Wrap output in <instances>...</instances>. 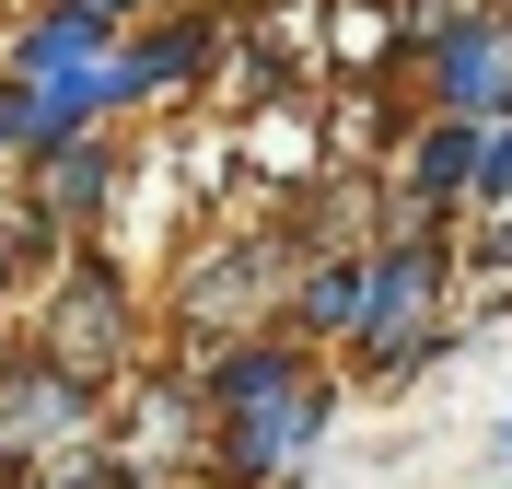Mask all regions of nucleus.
I'll use <instances>...</instances> for the list:
<instances>
[{
  "label": "nucleus",
  "mask_w": 512,
  "mask_h": 489,
  "mask_svg": "<svg viewBox=\"0 0 512 489\" xmlns=\"http://www.w3.org/2000/svg\"><path fill=\"white\" fill-rule=\"evenodd\" d=\"M443 280H454V245L443 233H396V245H373L361 257V361H373V385H408L419 373V338L443 326Z\"/></svg>",
  "instance_id": "f257e3e1"
},
{
  "label": "nucleus",
  "mask_w": 512,
  "mask_h": 489,
  "mask_svg": "<svg viewBox=\"0 0 512 489\" xmlns=\"http://www.w3.org/2000/svg\"><path fill=\"white\" fill-rule=\"evenodd\" d=\"M326 420H338V385L326 373H291V385L245 396V408H222V431H210V455H222V478H291V466L326 443Z\"/></svg>",
  "instance_id": "f03ea898"
},
{
  "label": "nucleus",
  "mask_w": 512,
  "mask_h": 489,
  "mask_svg": "<svg viewBox=\"0 0 512 489\" xmlns=\"http://www.w3.org/2000/svg\"><path fill=\"white\" fill-rule=\"evenodd\" d=\"M47 373H70V385H105L128 361V292L105 280L94 257H70V280H59V303H47Z\"/></svg>",
  "instance_id": "7ed1b4c3"
},
{
  "label": "nucleus",
  "mask_w": 512,
  "mask_h": 489,
  "mask_svg": "<svg viewBox=\"0 0 512 489\" xmlns=\"http://www.w3.org/2000/svg\"><path fill=\"white\" fill-rule=\"evenodd\" d=\"M431 94H443V117H466V129L512 117V12H454V24H431Z\"/></svg>",
  "instance_id": "20e7f679"
},
{
  "label": "nucleus",
  "mask_w": 512,
  "mask_h": 489,
  "mask_svg": "<svg viewBox=\"0 0 512 489\" xmlns=\"http://www.w3.org/2000/svg\"><path fill=\"white\" fill-rule=\"evenodd\" d=\"M82 431H94V385H70V373H47V361L0 373V443H12V455H59V443H82Z\"/></svg>",
  "instance_id": "39448f33"
},
{
  "label": "nucleus",
  "mask_w": 512,
  "mask_h": 489,
  "mask_svg": "<svg viewBox=\"0 0 512 489\" xmlns=\"http://www.w3.org/2000/svg\"><path fill=\"white\" fill-rule=\"evenodd\" d=\"M105 59H117V35H105L94 12H47V24H24L12 47H0V82L47 94V82H70V70H105Z\"/></svg>",
  "instance_id": "423d86ee"
},
{
  "label": "nucleus",
  "mask_w": 512,
  "mask_h": 489,
  "mask_svg": "<svg viewBox=\"0 0 512 489\" xmlns=\"http://www.w3.org/2000/svg\"><path fill=\"white\" fill-rule=\"evenodd\" d=\"M210 59H222V24H152L140 47H117V82H128V105L140 94H175V82H210Z\"/></svg>",
  "instance_id": "0eeeda50"
},
{
  "label": "nucleus",
  "mask_w": 512,
  "mask_h": 489,
  "mask_svg": "<svg viewBox=\"0 0 512 489\" xmlns=\"http://www.w3.org/2000/svg\"><path fill=\"white\" fill-rule=\"evenodd\" d=\"M105 198H117V152L105 140H59L47 152V222H94Z\"/></svg>",
  "instance_id": "6e6552de"
},
{
  "label": "nucleus",
  "mask_w": 512,
  "mask_h": 489,
  "mask_svg": "<svg viewBox=\"0 0 512 489\" xmlns=\"http://www.w3.org/2000/svg\"><path fill=\"white\" fill-rule=\"evenodd\" d=\"M350 315H361V257H338V268H315V280L291 292L280 338H350Z\"/></svg>",
  "instance_id": "1a4fd4ad"
},
{
  "label": "nucleus",
  "mask_w": 512,
  "mask_h": 489,
  "mask_svg": "<svg viewBox=\"0 0 512 489\" xmlns=\"http://www.w3.org/2000/svg\"><path fill=\"white\" fill-rule=\"evenodd\" d=\"M466 152H478V129H466V117H443V129L419 140L408 187H419V198H466Z\"/></svg>",
  "instance_id": "9d476101"
},
{
  "label": "nucleus",
  "mask_w": 512,
  "mask_h": 489,
  "mask_svg": "<svg viewBox=\"0 0 512 489\" xmlns=\"http://www.w3.org/2000/svg\"><path fill=\"white\" fill-rule=\"evenodd\" d=\"M466 198H478V210H512V117L478 129V152H466Z\"/></svg>",
  "instance_id": "9b49d317"
},
{
  "label": "nucleus",
  "mask_w": 512,
  "mask_h": 489,
  "mask_svg": "<svg viewBox=\"0 0 512 489\" xmlns=\"http://www.w3.org/2000/svg\"><path fill=\"white\" fill-rule=\"evenodd\" d=\"M0 152H12V163L47 152V140H35V94H24V82H0Z\"/></svg>",
  "instance_id": "f8f14e48"
},
{
  "label": "nucleus",
  "mask_w": 512,
  "mask_h": 489,
  "mask_svg": "<svg viewBox=\"0 0 512 489\" xmlns=\"http://www.w3.org/2000/svg\"><path fill=\"white\" fill-rule=\"evenodd\" d=\"M59 12H94V24H105V35H117V24H128V12H152V0H59Z\"/></svg>",
  "instance_id": "ddd939ff"
},
{
  "label": "nucleus",
  "mask_w": 512,
  "mask_h": 489,
  "mask_svg": "<svg viewBox=\"0 0 512 489\" xmlns=\"http://www.w3.org/2000/svg\"><path fill=\"white\" fill-rule=\"evenodd\" d=\"M478 268H512V222H489V245H478Z\"/></svg>",
  "instance_id": "4468645a"
},
{
  "label": "nucleus",
  "mask_w": 512,
  "mask_h": 489,
  "mask_svg": "<svg viewBox=\"0 0 512 489\" xmlns=\"http://www.w3.org/2000/svg\"><path fill=\"white\" fill-rule=\"evenodd\" d=\"M501 466H512V420H501Z\"/></svg>",
  "instance_id": "2eb2a0df"
},
{
  "label": "nucleus",
  "mask_w": 512,
  "mask_h": 489,
  "mask_svg": "<svg viewBox=\"0 0 512 489\" xmlns=\"http://www.w3.org/2000/svg\"><path fill=\"white\" fill-rule=\"evenodd\" d=\"M280 489H303V478H280Z\"/></svg>",
  "instance_id": "dca6fc26"
}]
</instances>
